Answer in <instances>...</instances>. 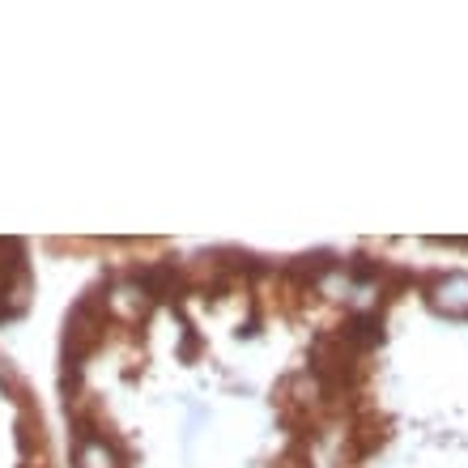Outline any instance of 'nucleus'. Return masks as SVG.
Listing matches in <instances>:
<instances>
[]
</instances>
